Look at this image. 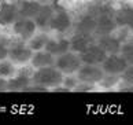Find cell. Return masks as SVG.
I'll use <instances>...</instances> for the list:
<instances>
[{"mask_svg":"<svg viewBox=\"0 0 133 125\" xmlns=\"http://www.w3.org/2000/svg\"><path fill=\"white\" fill-rule=\"evenodd\" d=\"M80 59L82 63H88V65H100L103 62V59L106 58V51L103 49L96 41L92 43L91 46H88L84 51L80 54Z\"/></svg>","mask_w":133,"mask_h":125,"instance_id":"obj_9","label":"cell"},{"mask_svg":"<svg viewBox=\"0 0 133 125\" xmlns=\"http://www.w3.org/2000/svg\"><path fill=\"white\" fill-rule=\"evenodd\" d=\"M76 76L80 83H87V84H92L96 85L99 84L102 77L104 76V72L100 65H88V63H82L80 69L77 70Z\"/></svg>","mask_w":133,"mask_h":125,"instance_id":"obj_6","label":"cell"},{"mask_svg":"<svg viewBox=\"0 0 133 125\" xmlns=\"http://www.w3.org/2000/svg\"><path fill=\"white\" fill-rule=\"evenodd\" d=\"M18 18H19V12H18L15 0L0 3V26L3 28L11 26Z\"/></svg>","mask_w":133,"mask_h":125,"instance_id":"obj_10","label":"cell"},{"mask_svg":"<svg viewBox=\"0 0 133 125\" xmlns=\"http://www.w3.org/2000/svg\"><path fill=\"white\" fill-rule=\"evenodd\" d=\"M80 83L76 74H63L62 84L61 85L66 89V91H74V88L77 87V84Z\"/></svg>","mask_w":133,"mask_h":125,"instance_id":"obj_23","label":"cell"},{"mask_svg":"<svg viewBox=\"0 0 133 125\" xmlns=\"http://www.w3.org/2000/svg\"><path fill=\"white\" fill-rule=\"evenodd\" d=\"M121 81L125 83L126 85L132 87V84H133V69H132V65H130V66H128L126 70L121 74Z\"/></svg>","mask_w":133,"mask_h":125,"instance_id":"obj_25","label":"cell"},{"mask_svg":"<svg viewBox=\"0 0 133 125\" xmlns=\"http://www.w3.org/2000/svg\"><path fill=\"white\" fill-rule=\"evenodd\" d=\"M119 54L126 59V62L132 65V57H133V44H132V39L130 40H126L121 44V49H119Z\"/></svg>","mask_w":133,"mask_h":125,"instance_id":"obj_22","label":"cell"},{"mask_svg":"<svg viewBox=\"0 0 133 125\" xmlns=\"http://www.w3.org/2000/svg\"><path fill=\"white\" fill-rule=\"evenodd\" d=\"M103 72L106 74H114V76H121L126 70L128 66H130L126 62V59L121 54H107L106 58L100 63Z\"/></svg>","mask_w":133,"mask_h":125,"instance_id":"obj_7","label":"cell"},{"mask_svg":"<svg viewBox=\"0 0 133 125\" xmlns=\"http://www.w3.org/2000/svg\"><path fill=\"white\" fill-rule=\"evenodd\" d=\"M96 17V28H95V37L102 34L114 33L117 30V25L114 21V10L111 7H100L95 12Z\"/></svg>","mask_w":133,"mask_h":125,"instance_id":"obj_3","label":"cell"},{"mask_svg":"<svg viewBox=\"0 0 133 125\" xmlns=\"http://www.w3.org/2000/svg\"><path fill=\"white\" fill-rule=\"evenodd\" d=\"M96 41V37L93 34H85V33H77L74 32V34L69 39L70 43V51H74L77 54H80L81 51H84L88 46H91L92 43Z\"/></svg>","mask_w":133,"mask_h":125,"instance_id":"obj_11","label":"cell"},{"mask_svg":"<svg viewBox=\"0 0 133 125\" xmlns=\"http://www.w3.org/2000/svg\"><path fill=\"white\" fill-rule=\"evenodd\" d=\"M33 55V51L29 46L26 44V41L19 39H10V44H8V55L7 59H10L15 66H23L30 62V58Z\"/></svg>","mask_w":133,"mask_h":125,"instance_id":"obj_2","label":"cell"},{"mask_svg":"<svg viewBox=\"0 0 133 125\" xmlns=\"http://www.w3.org/2000/svg\"><path fill=\"white\" fill-rule=\"evenodd\" d=\"M7 91V80L6 78H0V92Z\"/></svg>","mask_w":133,"mask_h":125,"instance_id":"obj_27","label":"cell"},{"mask_svg":"<svg viewBox=\"0 0 133 125\" xmlns=\"http://www.w3.org/2000/svg\"><path fill=\"white\" fill-rule=\"evenodd\" d=\"M8 44H10V39L8 37H0V61L7 59Z\"/></svg>","mask_w":133,"mask_h":125,"instance_id":"obj_24","label":"cell"},{"mask_svg":"<svg viewBox=\"0 0 133 125\" xmlns=\"http://www.w3.org/2000/svg\"><path fill=\"white\" fill-rule=\"evenodd\" d=\"M50 34L47 33V30L44 32H36L33 34V36L30 37L26 41V44L29 46V48L32 49V51H40V49H44L47 46V41L50 40Z\"/></svg>","mask_w":133,"mask_h":125,"instance_id":"obj_19","label":"cell"},{"mask_svg":"<svg viewBox=\"0 0 133 125\" xmlns=\"http://www.w3.org/2000/svg\"><path fill=\"white\" fill-rule=\"evenodd\" d=\"M30 66L33 69H40L45 66H52L55 63V57L50 54L45 49H40V51H34L32 58H30Z\"/></svg>","mask_w":133,"mask_h":125,"instance_id":"obj_17","label":"cell"},{"mask_svg":"<svg viewBox=\"0 0 133 125\" xmlns=\"http://www.w3.org/2000/svg\"><path fill=\"white\" fill-rule=\"evenodd\" d=\"M12 28V33L14 36L19 40H23V41H28L34 33L37 32V26L32 18H23L19 17L15 22L11 25Z\"/></svg>","mask_w":133,"mask_h":125,"instance_id":"obj_8","label":"cell"},{"mask_svg":"<svg viewBox=\"0 0 133 125\" xmlns=\"http://www.w3.org/2000/svg\"><path fill=\"white\" fill-rule=\"evenodd\" d=\"M96 85H92V84H87V83H78L77 87L74 88V91L77 92H91L95 89Z\"/></svg>","mask_w":133,"mask_h":125,"instance_id":"obj_26","label":"cell"},{"mask_svg":"<svg viewBox=\"0 0 133 125\" xmlns=\"http://www.w3.org/2000/svg\"><path fill=\"white\" fill-rule=\"evenodd\" d=\"M82 65L80 55L74 51H67L62 55L55 57V66L62 74H76L77 70Z\"/></svg>","mask_w":133,"mask_h":125,"instance_id":"obj_4","label":"cell"},{"mask_svg":"<svg viewBox=\"0 0 133 125\" xmlns=\"http://www.w3.org/2000/svg\"><path fill=\"white\" fill-rule=\"evenodd\" d=\"M77 33H85V34H93L95 36V28H96V17L92 11L81 17L76 23H73Z\"/></svg>","mask_w":133,"mask_h":125,"instance_id":"obj_15","label":"cell"},{"mask_svg":"<svg viewBox=\"0 0 133 125\" xmlns=\"http://www.w3.org/2000/svg\"><path fill=\"white\" fill-rule=\"evenodd\" d=\"M63 74L54 66H45L40 69H34L32 73V84L44 88L45 91L48 89H55L62 84Z\"/></svg>","mask_w":133,"mask_h":125,"instance_id":"obj_1","label":"cell"},{"mask_svg":"<svg viewBox=\"0 0 133 125\" xmlns=\"http://www.w3.org/2000/svg\"><path fill=\"white\" fill-rule=\"evenodd\" d=\"M73 17L69 14L66 10H63L61 7H56L54 10V14L48 22V30H54L58 33H65L67 30H70L73 28Z\"/></svg>","mask_w":133,"mask_h":125,"instance_id":"obj_5","label":"cell"},{"mask_svg":"<svg viewBox=\"0 0 133 125\" xmlns=\"http://www.w3.org/2000/svg\"><path fill=\"white\" fill-rule=\"evenodd\" d=\"M6 2H12V0H0V3H6Z\"/></svg>","mask_w":133,"mask_h":125,"instance_id":"obj_28","label":"cell"},{"mask_svg":"<svg viewBox=\"0 0 133 125\" xmlns=\"http://www.w3.org/2000/svg\"><path fill=\"white\" fill-rule=\"evenodd\" d=\"M132 18H133V11L132 7L129 6H124L114 10V21L117 28H130Z\"/></svg>","mask_w":133,"mask_h":125,"instance_id":"obj_18","label":"cell"},{"mask_svg":"<svg viewBox=\"0 0 133 125\" xmlns=\"http://www.w3.org/2000/svg\"><path fill=\"white\" fill-rule=\"evenodd\" d=\"M17 69H18V66H15L10 59L0 61V78L8 80L10 77H12L17 73Z\"/></svg>","mask_w":133,"mask_h":125,"instance_id":"obj_20","label":"cell"},{"mask_svg":"<svg viewBox=\"0 0 133 125\" xmlns=\"http://www.w3.org/2000/svg\"><path fill=\"white\" fill-rule=\"evenodd\" d=\"M44 49L52 54L54 57H58V55H62L67 51H70V43H69V39L66 37H59V39L50 37Z\"/></svg>","mask_w":133,"mask_h":125,"instance_id":"obj_16","label":"cell"},{"mask_svg":"<svg viewBox=\"0 0 133 125\" xmlns=\"http://www.w3.org/2000/svg\"><path fill=\"white\" fill-rule=\"evenodd\" d=\"M96 43L104 49L106 54H119L121 49V41L114 33L108 34H102V36H96Z\"/></svg>","mask_w":133,"mask_h":125,"instance_id":"obj_12","label":"cell"},{"mask_svg":"<svg viewBox=\"0 0 133 125\" xmlns=\"http://www.w3.org/2000/svg\"><path fill=\"white\" fill-rule=\"evenodd\" d=\"M54 10H55V4L52 3H41V7L40 10L37 11L36 17L33 18L34 23H36L37 29L40 28L43 30H45L48 28V22H50V19L54 14Z\"/></svg>","mask_w":133,"mask_h":125,"instance_id":"obj_13","label":"cell"},{"mask_svg":"<svg viewBox=\"0 0 133 125\" xmlns=\"http://www.w3.org/2000/svg\"><path fill=\"white\" fill-rule=\"evenodd\" d=\"M121 83V76H114V74H106L102 77V80L99 81V84L97 85L104 88V89H111L112 87L115 85H119Z\"/></svg>","mask_w":133,"mask_h":125,"instance_id":"obj_21","label":"cell"},{"mask_svg":"<svg viewBox=\"0 0 133 125\" xmlns=\"http://www.w3.org/2000/svg\"><path fill=\"white\" fill-rule=\"evenodd\" d=\"M15 3L18 7L19 17L33 19L36 17L37 11L40 10L43 2H40V0H15Z\"/></svg>","mask_w":133,"mask_h":125,"instance_id":"obj_14","label":"cell"}]
</instances>
